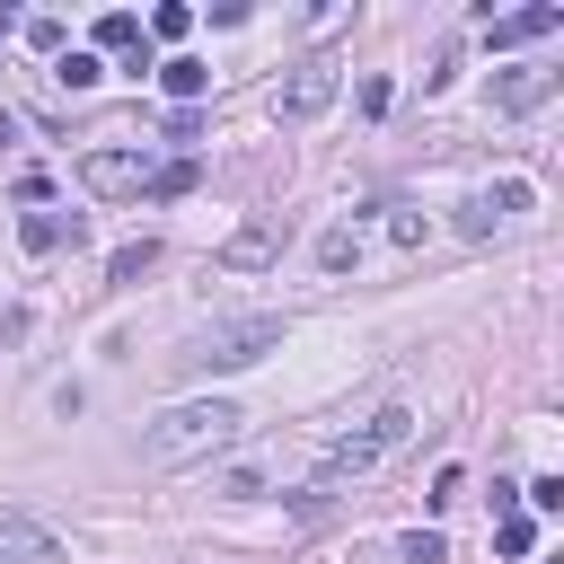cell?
I'll return each mask as SVG.
<instances>
[{
    "instance_id": "3957f363",
    "label": "cell",
    "mask_w": 564,
    "mask_h": 564,
    "mask_svg": "<svg viewBox=\"0 0 564 564\" xmlns=\"http://www.w3.org/2000/svg\"><path fill=\"white\" fill-rule=\"evenodd\" d=\"M238 405L229 397H185V405H167L159 423H141V458L150 467H185V458H212L220 441H238Z\"/></svg>"
},
{
    "instance_id": "6da1fadb",
    "label": "cell",
    "mask_w": 564,
    "mask_h": 564,
    "mask_svg": "<svg viewBox=\"0 0 564 564\" xmlns=\"http://www.w3.org/2000/svg\"><path fill=\"white\" fill-rule=\"evenodd\" d=\"M405 432H414V414H405V405H379V414H361L352 432H335V441H326V458H317V476H308V494H300V511H317V502H335L344 485H361L388 449H405Z\"/></svg>"
},
{
    "instance_id": "5b68a950",
    "label": "cell",
    "mask_w": 564,
    "mask_h": 564,
    "mask_svg": "<svg viewBox=\"0 0 564 564\" xmlns=\"http://www.w3.org/2000/svg\"><path fill=\"white\" fill-rule=\"evenodd\" d=\"M79 185H88V194H106V203L150 194V150H88V159H79Z\"/></svg>"
},
{
    "instance_id": "8fae6325",
    "label": "cell",
    "mask_w": 564,
    "mask_h": 564,
    "mask_svg": "<svg viewBox=\"0 0 564 564\" xmlns=\"http://www.w3.org/2000/svg\"><path fill=\"white\" fill-rule=\"evenodd\" d=\"M18 238H26L35 256H53V247H79L88 229H79V212H26V220H18Z\"/></svg>"
},
{
    "instance_id": "484cf974",
    "label": "cell",
    "mask_w": 564,
    "mask_h": 564,
    "mask_svg": "<svg viewBox=\"0 0 564 564\" xmlns=\"http://www.w3.org/2000/svg\"><path fill=\"white\" fill-rule=\"evenodd\" d=\"M9 35H18V18H9V9H0V44H9Z\"/></svg>"
},
{
    "instance_id": "d6986e66",
    "label": "cell",
    "mask_w": 564,
    "mask_h": 564,
    "mask_svg": "<svg viewBox=\"0 0 564 564\" xmlns=\"http://www.w3.org/2000/svg\"><path fill=\"white\" fill-rule=\"evenodd\" d=\"M220 494H229V502H247V494H264V467H256V458H238V467H220Z\"/></svg>"
},
{
    "instance_id": "9a60e30c",
    "label": "cell",
    "mask_w": 564,
    "mask_h": 564,
    "mask_svg": "<svg viewBox=\"0 0 564 564\" xmlns=\"http://www.w3.org/2000/svg\"><path fill=\"white\" fill-rule=\"evenodd\" d=\"M150 264H159V247H150V238H132V247H115V256H106V273H115V282H141Z\"/></svg>"
},
{
    "instance_id": "277c9868",
    "label": "cell",
    "mask_w": 564,
    "mask_h": 564,
    "mask_svg": "<svg viewBox=\"0 0 564 564\" xmlns=\"http://www.w3.org/2000/svg\"><path fill=\"white\" fill-rule=\"evenodd\" d=\"M335 88H344V62H335V53H308V62H291V79L273 88V115H282V123H317V115L335 106Z\"/></svg>"
},
{
    "instance_id": "cb8c5ba5",
    "label": "cell",
    "mask_w": 564,
    "mask_h": 564,
    "mask_svg": "<svg viewBox=\"0 0 564 564\" xmlns=\"http://www.w3.org/2000/svg\"><path fill=\"white\" fill-rule=\"evenodd\" d=\"M458 494H467V476H458V467H441V476H432V494H423V502H432V511H449V502H458Z\"/></svg>"
},
{
    "instance_id": "52a82bcc",
    "label": "cell",
    "mask_w": 564,
    "mask_h": 564,
    "mask_svg": "<svg viewBox=\"0 0 564 564\" xmlns=\"http://www.w3.org/2000/svg\"><path fill=\"white\" fill-rule=\"evenodd\" d=\"M555 26H564V9H555V0H529V9L485 18V44H494V53H511V44H538V35H555Z\"/></svg>"
},
{
    "instance_id": "ac0fdd59",
    "label": "cell",
    "mask_w": 564,
    "mask_h": 564,
    "mask_svg": "<svg viewBox=\"0 0 564 564\" xmlns=\"http://www.w3.org/2000/svg\"><path fill=\"white\" fill-rule=\"evenodd\" d=\"M397 564H449L441 529H414V538H397Z\"/></svg>"
},
{
    "instance_id": "2e32d148",
    "label": "cell",
    "mask_w": 564,
    "mask_h": 564,
    "mask_svg": "<svg viewBox=\"0 0 564 564\" xmlns=\"http://www.w3.org/2000/svg\"><path fill=\"white\" fill-rule=\"evenodd\" d=\"M494 546H502V555H529V546H538V520H529V511H502V520H494Z\"/></svg>"
},
{
    "instance_id": "8992f818",
    "label": "cell",
    "mask_w": 564,
    "mask_h": 564,
    "mask_svg": "<svg viewBox=\"0 0 564 564\" xmlns=\"http://www.w3.org/2000/svg\"><path fill=\"white\" fill-rule=\"evenodd\" d=\"M0 564H70V555H62V538H53L35 511L0 502Z\"/></svg>"
},
{
    "instance_id": "603a6c76",
    "label": "cell",
    "mask_w": 564,
    "mask_h": 564,
    "mask_svg": "<svg viewBox=\"0 0 564 564\" xmlns=\"http://www.w3.org/2000/svg\"><path fill=\"white\" fill-rule=\"evenodd\" d=\"M18 35H26V44H35V53H62V18H26V26H18Z\"/></svg>"
},
{
    "instance_id": "7c38bea8",
    "label": "cell",
    "mask_w": 564,
    "mask_h": 564,
    "mask_svg": "<svg viewBox=\"0 0 564 564\" xmlns=\"http://www.w3.org/2000/svg\"><path fill=\"white\" fill-rule=\"evenodd\" d=\"M159 88H167V97H176V106H194V97H203V88H212V70H203V62H194V53H176V62H159Z\"/></svg>"
},
{
    "instance_id": "5bb4252c",
    "label": "cell",
    "mask_w": 564,
    "mask_h": 564,
    "mask_svg": "<svg viewBox=\"0 0 564 564\" xmlns=\"http://www.w3.org/2000/svg\"><path fill=\"white\" fill-rule=\"evenodd\" d=\"M53 79H62V88H97L106 62H97V53H53Z\"/></svg>"
},
{
    "instance_id": "d4e9b609",
    "label": "cell",
    "mask_w": 564,
    "mask_h": 564,
    "mask_svg": "<svg viewBox=\"0 0 564 564\" xmlns=\"http://www.w3.org/2000/svg\"><path fill=\"white\" fill-rule=\"evenodd\" d=\"M529 511H564V476H538L529 485Z\"/></svg>"
},
{
    "instance_id": "ba28073f",
    "label": "cell",
    "mask_w": 564,
    "mask_h": 564,
    "mask_svg": "<svg viewBox=\"0 0 564 564\" xmlns=\"http://www.w3.org/2000/svg\"><path fill=\"white\" fill-rule=\"evenodd\" d=\"M511 212H529V185H520V176H502L494 194H467V203H458V229H467V238H494Z\"/></svg>"
},
{
    "instance_id": "44dd1931",
    "label": "cell",
    "mask_w": 564,
    "mask_h": 564,
    "mask_svg": "<svg viewBox=\"0 0 564 564\" xmlns=\"http://www.w3.org/2000/svg\"><path fill=\"white\" fill-rule=\"evenodd\" d=\"M185 26H194V9H176V0H167V9H150V35H159V44H176Z\"/></svg>"
},
{
    "instance_id": "9c48e42d",
    "label": "cell",
    "mask_w": 564,
    "mask_h": 564,
    "mask_svg": "<svg viewBox=\"0 0 564 564\" xmlns=\"http://www.w3.org/2000/svg\"><path fill=\"white\" fill-rule=\"evenodd\" d=\"M546 97H555V70H546V62H520V70L494 79V106H502V115H529V106H546Z\"/></svg>"
},
{
    "instance_id": "ffe728a7",
    "label": "cell",
    "mask_w": 564,
    "mask_h": 564,
    "mask_svg": "<svg viewBox=\"0 0 564 564\" xmlns=\"http://www.w3.org/2000/svg\"><path fill=\"white\" fill-rule=\"evenodd\" d=\"M150 194H194V159H167V167H150Z\"/></svg>"
},
{
    "instance_id": "4fadbf2b",
    "label": "cell",
    "mask_w": 564,
    "mask_h": 564,
    "mask_svg": "<svg viewBox=\"0 0 564 564\" xmlns=\"http://www.w3.org/2000/svg\"><path fill=\"white\" fill-rule=\"evenodd\" d=\"M97 44H106V53H141V18H132V9L97 18Z\"/></svg>"
},
{
    "instance_id": "7a4b0ae2",
    "label": "cell",
    "mask_w": 564,
    "mask_h": 564,
    "mask_svg": "<svg viewBox=\"0 0 564 564\" xmlns=\"http://www.w3.org/2000/svg\"><path fill=\"white\" fill-rule=\"evenodd\" d=\"M273 344H282V317H273V308H247V317H212V326H194L185 352H167V370H176V379H212V370H247V361H264Z\"/></svg>"
},
{
    "instance_id": "30bf717a",
    "label": "cell",
    "mask_w": 564,
    "mask_h": 564,
    "mask_svg": "<svg viewBox=\"0 0 564 564\" xmlns=\"http://www.w3.org/2000/svg\"><path fill=\"white\" fill-rule=\"evenodd\" d=\"M273 256H282V220H247V229L220 247V264H229V273H264Z\"/></svg>"
},
{
    "instance_id": "7402d4cb",
    "label": "cell",
    "mask_w": 564,
    "mask_h": 564,
    "mask_svg": "<svg viewBox=\"0 0 564 564\" xmlns=\"http://www.w3.org/2000/svg\"><path fill=\"white\" fill-rule=\"evenodd\" d=\"M159 132H167V141H203V106H167Z\"/></svg>"
},
{
    "instance_id": "e0dca14e",
    "label": "cell",
    "mask_w": 564,
    "mask_h": 564,
    "mask_svg": "<svg viewBox=\"0 0 564 564\" xmlns=\"http://www.w3.org/2000/svg\"><path fill=\"white\" fill-rule=\"evenodd\" d=\"M317 264H326V273L361 264V238H352V229H326V238H317Z\"/></svg>"
}]
</instances>
